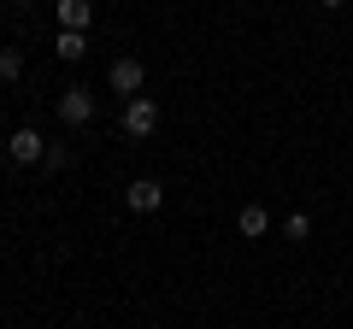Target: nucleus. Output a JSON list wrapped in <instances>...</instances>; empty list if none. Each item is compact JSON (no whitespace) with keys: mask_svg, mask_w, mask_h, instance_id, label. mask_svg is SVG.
I'll return each instance as SVG.
<instances>
[{"mask_svg":"<svg viewBox=\"0 0 353 329\" xmlns=\"http://www.w3.org/2000/svg\"><path fill=\"white\" fill-rule=\"evenodd\" d=\"M159 129V106L148 100V94H136V100H124V136H153Z\"/></svg>","mask_w":353,"mask_h":329,"instance_id":"1","label":"nucleus"},{"mask_svg":"<svg viewBox=\"0 0 353 329\" xmlns=\"http://www.w3.org/2000/svg\"><path fill=\"white\" fill-rule=\"evenodd\" d=\"M59 118H65L71 129H83L88 118H94V89H83V83H77V89H65V94H59Z\"/></svg>","mask_w":353,"mask_h":329,"instance_id":"2","label":"nucleus"},{"mask_svg":"<svg viewBox=\"0 0 353 329\" xmlns=\"http://www.w3.org/2000/svg\"><path fill=\"white\" fill-rule=\"evenodd\" d=\"M106 83H112V94H130V100H136V94H141V83H148V71H141V59H112Z\"/></svg>","mask_w":353,"mask_h":329,"instance_id":"3","label":"nucleus"},{"mask_svg":"<svg viewBox=\"0 0 353 329\" xmlns=\"http://www.w3.org/2000/svg\"><path fill=\"white\" fill-rule=\"evenodd\" d=\"M124 206H130V212H159V206H165V189H159L153 177H136V182L124 189Z\"/></svg>","mask_w":353,"mask_h":329,"instance_id":"4","label":"nucleus"},{"mask_svg":"<svg viewBox=\"0 0 353 329\" xmlns=\"http://www.w3.org/2000/svg\"><path fill=\"white\" fill-rule=\"evenodd\" d=\"M41 153H48V141H41L36 129H12V141H6V159L12 164H36Z\"/></svg>","mask_w":353,"mask_h":329,"instance_id":"5","label":"nucleus"},{"mask_svg":"<svg viewBox=\"0 0 353 329\" xmlns=\"http://www.w3.org/2000/svg\"><path fill=\"white\" fill-rule=\"evenodd\" d=\"M88 24H94V0H59V30H77L83 36Z\"/></svg>","mask_w":353,"mask_h":329,"instance_id":"6","label":"nucleus"},{"mask_svg":"<svg viewBox=\"0 0 353 329\" xmlns=\"http://www.w3.org/2000/svg\"><path fill=\"white\" fill-rule=\"evenodd\" d=\"M236 229H241V235H265V229H271V212H265V206H241V212H236Z\"/></svg>","mask_w":353,"mask_h":329,"instance_id":"7","label":"nucleus"},{"mask_svg":"<svg viewBox=\"0 0 353 329\" xmlns=\"http://www.w3.org/2000/svg\"><path fill=\"white\" fill-rule=\"evenodd\" d=\"M53 53H59V59H83V53H88V41L77 36V30H59V47H53Z\"/></svg>","mask_w":353,"mask_h":329,"instance_id":"8","label":"nucleus"},{"mask_svg":"<svg viewBox=\"0 0 353 329\" xmlns=\"http://www.w3.org/2000/svg\"><path fill=\"white\" fill-rule=\"evenodd\" d=\"M283 235L306 241V235H312V217H306V212H289V224H283Z\"/></svg>","mask_w":353,"mask_h":329,"instance_id":"9","label":"nucleus"},{"mask_svg":"<svg viewBox=\"0 0 353 329\" xmlns=\"http://www.w3.org/2000/svg\"><path fill=\"white\" fill-rule=\"evenodd\" d=\"M18 71H24V59H18V53L12 47H6V53H0V83H12V76Z\"/></svg>","mask_w":353,"mask_h":329,"instance_id":"10","label":"nucleus"},{"mask_svg":"<svg viewBox=\"0 0 353 329\" xmlns=\"http://www.w3.org/2000/svg\"><path fill=\"white\" fill-rule=\"evenodd\" d=\"M318 6H341V0H318Z\"/></svg>","mask_w":353,"mask_h":329,"instance_id":"11","label":"nucleus"},{"mask_svg":"<svg viewBox=\"0 0 353 329\" xmlns=\"http://www.w3.org/2000/svg\"><path fill=\"white\" fill-rule=\"evenodd\" d=\"M12 6H30V0H12Z\"/></svg>","mask_w":353,"mask_h":329,"instance_id":"12","label":"nucleus"}]
</instances>
